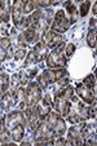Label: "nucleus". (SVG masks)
I'll list each match as a JSON object with an SVG mask.
<instances>
[{
  "label": "nucleus",
  "instance_id": "nucleus-1",
  "mask_svg": "<svg viewBox=\"0 0 97 146\" xmlns=\"http://www.w3.org/2000/svg\"><path fill=\"white\" fill-rule=\"evenodd\" d=\"M79 97L75 94V91L72 88V86L67 84L66 87H64L62 89L54 93L53 96V102H52V108L54 109L56 113H58L61 116H67L71 108V104Z\"/></svg>",
  "mask_w": 97,
  "mask_h": 146
},
{
  "label": "nucleus",
  "instance_id": "nucleus-2",
  "mask_svg": "<svg viewBox=\"0 0 97 146\" xmlns=\"http://www.w3.org/2000/svg\"><path fill=\"white\" fill-rule=\"evenodd\" d=\"M5 128L11 133L12 141L14 142H21L25 137L26 129V119L21 110L11 111L5 115Z\"/></svg>",
  "mask_w": 97,
  "mask_h": 146
},
{
  "label": "nucleus",
  "instance_id": "nucleus-3",
  "mask_svg": "<svg viewBox=\"0 0 97 146\" xmlns=\"http://www.w3.org/2000/svg\"><path fill=\"white\" fill-rule=\"evenodd\" d=\"M65 47L66 43L62 41L61 44H58L56 48H53L52 52L48 53L47 57V66L48 69H61L67 65V58L65 56Z\"/></svg>",
  "mask_w": 97,
  "mask_h": 146
},
{
  "label": "nucleus",
  "instance_id": "nucleus-4",
  "mask_svg": "<svg viewBox=\"0 0 97 146\" xmlns=\"http://www.w3.org/2000/svg\"><path fill=\"white\" fill-rule=\"evenodd\" d=\"M45 124H47L48 129L52 132L54 137L57 136H64L65 132L67 131L66 128V121L64 120V116H61L56 111H50L48 116L45 118Z\"/></svg>",
  "mask_w": 97,
  "mask_h": 146
},
{
  "label": "nucleus",
  "instance_id": "nucleus-5",
  "mask_svg": "<svg viewBox=\"0 0 97 146\" xmlns=\"http://www.w3.org/2000/svg\"><path fill=\"white\" fill-rule=\"evenodd\" d=\"M67 76V70L65 67L61 69H47L38 76V84L40 86V88L44 89L47 86L56 83L57 80L62 79V78Z\"/></svg>",
  "mask_w": 97,
  "mask_h": 146
},
{
  "label": "nucleus",
  "instance_id": "nucleus-6",
  "mask_svg": "<svg viewBox=\"0 0 97 146\" xmlns=\"http://www.w3.org/2000/svg\"><path fill=\"white\" fill-rule=\"evenodd\" d=\"M87 110H88V106H87L80 98H78L76 101H74L71 104L69 114H67V120H69V123L78 124V123H80V121L87 120V119H88V116H87Z\"/></svg>",
  "mask_w": 97,
  "mask_h": 146
},
{
  "label": "nucleus",
  "instance_id": "nucleus-7",
  "mask_svg": "<svg viewBox=\"0 0 97 146\" xmlns=\"http://www.w3.org/2000/svg\"><path fill=\"white\" fill-rule=\"evenodd\" d=\"M48 53H49V48L43 43V41H38L34 48L30 52L26 54V60H25V67L26 66H31L34 64H38V62H42L43 60L48 57Z\"/></svg>",
  "mask_w": 97,
  "mask_h": 146
},
{
  "label": "nucleus",
  "instance_id": "nucleus-8",
  "mask_svg": "<svg viewBox=\"0 0 97 146\" xmlns=\"http://www.w3.org/2000/svg\"><path fill=\"white\" fill-rule=\"evenodd\" d=\"M70 26H71V23H70L69 18L66 17V12L64 9H58L54 13V17H53V21L49 30L62 35L64 33H66L69 30Z\"/></svg>",
  "mask_w": 97,
  "mask_h": 146
},
{
  "label": "nucleus",
  "instance_id": "nucleus-9",
  "mask_svg": "<svg viewBox=\"0 0 97 146\" xmlns=\"http://www.w3.org/2000/svg\"><path fill=\"white\" fill-rule=\"evenodd\" d=\"M33 136H34L35 145H53L54 136L48 129L45 121H42V124L35 131H33Z\"/></svg>",
  "mask_w": 97,
  "mask_h": 146
},
{
  "label": "nucleus",
  "instance_id": "nucleus-10",
  "mask_svg": "<svg viewBox=\"0 0 97 146\" xmlns=\"http://www.w3.org/2000/svg\"><path fill=\"white\" fill-rule=\"evenodd\" d=\"M43 97L42 88L38 84V82H31L27 84L25 89V102L26 106H34L38 102H40Z\"/></svg>",
  "mask_w": 97,
  "mask_h": 146
},
{
  "label": "nucleus",
  "instance_id": "nucleus-11",
  "mask_svg": "<svg viewBox=\"0 0 97 146\" xmlns=\"http://www.w3.org/2000/svg\"><path fill=\"white\" fill-rule=\"evenodd\" d=\"M23 115H25L26 119V125L29 127L30 131H35L36 128L42 124V121H44L39 114L38 110V105H34V106H26L23 109Z\"/></svg>",
  "mask_w": 97,
  "mask_h": 146
},
{
  "label": "nucleus",
  "instance_id": "nucleus-12",
  "mask_svg": "<svg viewBox=\"0 0 97 146\" xmlns=\"http://www.w3.org/2000/svg\"><path fill=\"white\" fill-rule=\"evenodd\" d=\"M86 120L80 121L78 124H72V127L67 131V145H74V146H80L84 143L83 141V128Z\"/></svg>",
  "mask_w": 97,
  "mask_h": 146
},
{
  "label": "nucleus",
  "instance_id": "nucleus-13",
  "mask_svg": "<svg viewBox=\"0 0 97 146\" xmlns=\"http://www.w3.org/2000/svg\"><path fill=\"white\" fill-rule=\"evenodd\" d=\"M74 91H75V94H76L84 104H88V105L96 104V89L87 87L83 82L76 84Z\"/></svg>",
  "mask_w": 97,
  "mask_h": 146
},
{
  "label": "nucleus",
  "instance_id": "nucleus-14",
  "mask_svg": "<svg viewBox=\"0 0 97 146\" xmlns=\"http://www.w3.org/2000/svg\"><path fill=\"white\" fill-rule=\"evenodd\" d=\"M40 41H43L48 48H56L58 44H61L62 41H64V36L60 35L57 33H53V31L48 30L40 36Z\"/></svg>",
  "mask_w": 97,
  "mask_h": 146
},
{
  "label": "nucleus",
  "instance_id": "nucleus-15",
  "mask_svg": "<svg viewBox=\"0 0 97 146\" xmlns=\"http://www.w3.org/2000/svg\"><path fill=\"white\" fill-rule=\"evenodd\" d=\"M83 141L86 145H96V121L92 119V121L84 124L83 128Z\"/></svg>",
  "mask_w": 97,
  "mask_h": 146
},
{
  "label": "nucleus",
  "instance_id": "nucleus-16",
  "mask_svg": "<svg viewBox=\"0 0 97 146\" xmlns=\"http://www.w3.org/2000/svg\"><path fill=\"white\" fill-rule=\"evenodd\" d=\"M53 17H54V12L53 9L50 8H47L42 14V18L39 21V27H38V31L40 34V36L48 31L50 29V25H52V21H53Z\"/></svg>",
  "mask_w": 97,
  "mask_h": 146
},
{
  "label": "nucleus",
  "instance_id": "nucleus-17",
  "mask_svg": "<svg viewBox=\"0 0 97 146\" xmlns=\"http://www.w3.org/2000/svg\"><path fill=\"white\" fill-rule=\"evenodd\" d=\"M11 11H12V21H13V25L16 29H18L21 21H22L23 17H25V13H23V1L14 0L11 7Z\"/></svg>",
  "mask_w": 97,
  "mask_h": 146
},
{
  "label": "nucleus",
  "instance_id": "nucleus-18",
  "mask_svg": "<svg viewBox=\"0 0 97 146\" xmlns=\"http://www.w3.org/2000/svg\"><path fill=\"white\" fill-rule=\"evenodd\" d=\"M13 57V49H12L11 39L1 38L0 39V64L5 60H11Z\"/></svg>",
  "mask_w": 97,
  "mask_h": 146
},
{
  "label": "nucleus",
  "instance_id": "nucleus-19",
  "mask_svg": "<svg viewBox=\"0 0 97 146\" xmlns=\"http://www.w3.org/2000/svg\"><path fill=\"white\" fill-rule=\"evenodd\" d=\"M16 108V92L7 91L0 98V109L4 111H11Z\"/></svg>",
  "mask_w": 97,
  "mask_h": 146
},
{
  "label": "nucleus",
  "instance_id": "nucleus-20",
  "mask_svg": "<svg viewBox=\"0 0 97 146\" xmlns=\"http://www.w3.org/2000/svg\"><path fill=\"white\" fill-rule=\"evenodd\" d=\"M23 38H25V40H26V44H29V45H35L36 43L40 40L39 33L36 30H34V29H30V27H27L25 31H23Z\"/></svg>",
  "mask_w": 97,
  "mask_h": 146
},
{
  "label": "nucleus",
  "instance_id": "nucleus-21",
  "mask_svg": "<svg viewBox=\"0 0 97 146\" xmlns=\"http://www.w3.org/2000/svg\"><path fill=\"white\" fill-rule=\"evenodd\" d=\"M64 11L69 13V21L70 23H75L78 21V12H76V5H75L72 1H65L64 3Z\"/></svg>",
  "mask_w": 97,
  "mask_h": 146
},
{
  "label": "nucleus",
  "instance_id": "nucleus-22",
  "mask_svg": "<svg viewBox=\"0 0 97 146\" xmlns=\"http://www.w3.org/2000/svg\"><path fill=\"white\" fill-rule=\"evenodd\" d=\"M0 19L7 23H9L11 19V4L7 0L0 1Z\"/></svg>",
  "mask_w": 97,
  "mask_h": 146
},
{
  "label": "nucleus",
  "instance_id": "nucleus-23",
  "mask_svg": "<svg viewBox=\"0 0 97 146\" xmlns=\"http://www.w3.org/2000/svg\"><path fill=\"white\" fill-rule=\"evenodd\" d=\"M36 105H38V110H39L40 116H42V119L43 120H45V118L48 116V114L52 111V106H50L44 98H42V102H40V104L38 102Z\"/></svg>",
  "mask_w": 97,
  "mask_h": 146
},
{
  "label": "nucleus",
  "instance_id": "nucleus-24",
  "mask_svg": "<svg viewBox=\"0 0 97 146\" xmlns=\"http://www.w3.org/2000/svg\"><path fill=\"white\" fill-rule=\"evenodd\" d=\"M9 89V75L7 72H0V98Z\"/></svg>",
  "mask_w": 97,
  "mask_h": 146
},
{
  "label": "nucleus",
  "instance_id": "nucleus-25",
  "mask_svg": "<svg viewBox=\"0 0 97 146\" xmlns=\"http://www.w3.org/2000/svg\"><path fill=\"white\" fill-rule=\"evenodd\" d=\"M96 30H92L89 29L88 34H87V43H88V47L89 48H96Z\"/></svg>",
  "mask_w": 97,
  "mask_h": 146
},
{
  "label": "nucleus",
  "instance_id": "nucleus-26",
  "mask_svg": "<svg viewBox=\"0 0 97 146\" xmlns=\"http://www.w3.org/2000/svg\"><path fill=\"white\" fill-rule=\"evenodd\" d=\"M34 11H35L34 1H31V0H25V1H23V13H25V16H30Z\"/></svg>",
  "mask_w": 97,
  "mask_h": 146
},
{
  "label": "nucleus",
  "instance_id": "nucleus-27",
  "mask_svg": "<svg viewBox=\"0 0 97 146\" xmlns=\"http://www.w3.org/2000/svg\"><path fill=\"white\" fill-rule=\"evenodd\" d=\"M9 29H11V25L7 23V22H3V21L0 19V36H3V38H8Z\"/></svg>",
  "mask_w": 97,
  "mask_h": 146
},
{
  "label": "nucleus",
  "instance_id": "nucleus-28",
  "mask_svg": "<svg viewBox=\"0 0 97 146\" xmlns=\"http://www.w3.org/2000/svg\"><path fill=\"white\" fill-rule=\"evenodd\" d=\"M83 83L87 87H89V88L96 89V78H94V74H89L88 76H86L83 80Z\"/></svg>",
  "mask_w": 97,
  "mask_h": 146
},
{
  "label": "nucleus",
  "instance_id": "nucleus-29",
  "mask_svg": "<svg viewBox=\"0 0 97 146\" xmlns=\"http://www.w3.org/2000/svg\"><path fill=\"white\" fill-rule=\"evenodd\" d=\"M26 54H27V52H26L25 48H19V49L16 50V53H13V58H14V61L18 62V61L23 60L26 57Z\"/></svg>",
  "mask_w": 97,
  "mask_h": 146
},
{
  "label": "nucleus",
  "instance_id": "nucleus-30",
  "mask_svg": "<svg viewBox=\"0 0 97 146\" xmlns=\"http://www.w3.org/2000/svg\"><path fill=\"white\" fill-rule=\"evenodd\" d=\"M91 5H92V3L89 1V0H87V1H83V3L80 4V16L82 17H86L87 16V13H88Z\"/></svg>",
  "mask_w": 97,
  "mask_h": 146
},
{
  "label": "nucleus",
  "instance_id": "nucleus-31",
  "mask_svg": "<svg viewBox=\"0 0 97 146\" xmlns=\"http://www.w3.org/2000/svg\"><path fill=\"white\" fill-rule=\"evenodd\" d=\"M22 71L25 72V75L29 78V80H30V79H33V78L36 75V72L39 71V69H38V66H33V67H29V69L22 70Z\"/></svg>",
  "mask_w": 97,
  "mask_h": 146
},
{
  "label": "nucleus",
  "instance_id": "nucleus-32",
  "mask_svg": "<svg viewBox=\"0 0 97 146\" xmlns=\"http://www.w3.org/2000/svg\"><path fill=\"white\" fill-rule=\"evenodd\" d=\"M75 49H76V45L74 43H69V44L65 47V56L67 57H72V54L75 53Z\"/></svg>",
  "mask_w": 97,
  "mask_h": 146
},
{
  "label": "nucleus",
  "instance_id": "nucleus-33",
  "mask_svg": "<svg viewBox=\"0 0 97 146\" xmlns=\"http://www.w3.org/2000/svg\"><path fill=\"white\" fill-rule=\"evenodd\" d=\"M87 116L88 119H96V104H92L88 106V110H87Z\"/></svg>",
  "mask_w": 97,
  "mask_h": 146
},
{
  "label": "nucleus",
  "instance_id": "nucleus-34",
  "mask_svg": "<svg viewBox=\"0 0 97 146\" xmlns=\"http://www.w3.org/2000/svg\"><path fill=\"white\" fill-rule=\"evenodd\" d=\"M96 22H97L96 17H92V18L89 19V29H92V30H96Z\"/></svg>",
  "mask_w": 97,
  "mask_h": 146
},
{
  "label": "nucleus",
  "instance_id": "nucleus-35",
  "mask_svg": "<svg viewBox=\"0 0 97 146\" xmlns=\"http://www.w3.org/2000/svg\"><path fill=\"white\" fill-rule=\"evenodd\" d=\"M92 13H93V17H96V13H97V4L93 3V8H92Z\"/></svg>",
  "mask_w": 97,
  "mask_h": 146
}]
</instances>
